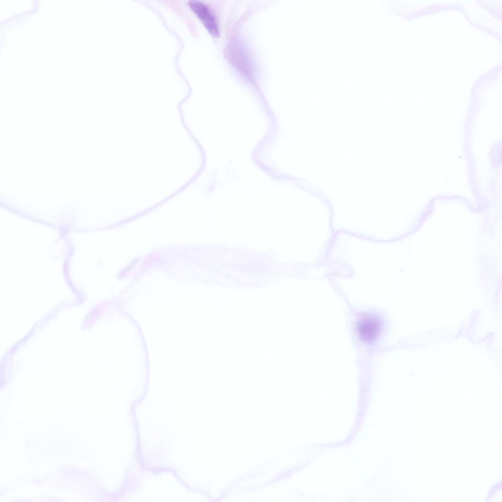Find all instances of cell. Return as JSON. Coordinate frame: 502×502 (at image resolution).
Listing matches in <instances>:
<instances>
[{
    "mask_svg": "<svg viewBox=\"0 0 502 502\" xmlns=\"http://www.w3.org/2000/svg\"><path fill=\"white\" fill-rule=\"evenodd\" d=\"M189 4L209 31L215 36L220 34L217 20L206 4L200 0H191Z\"/></svg>",
    "mask_w": 502,
    "mask_h": 502,
    "instance_id": "obj_1",
    "label": "cell"
},
{
    "mask_svg": "<svg viewBox=\"0 0 502 502\" xmlns=\"http://www.w3.org/2000/svg\"><path fill=\"white\" fill-rule=\"evenodd\" d=\"M381 324L373 316H366L359 323L358 329L361 338L367 341L374 340L379 331Z\"/></svg>",
    "mask_w": 502,
    "mask_h": 502,
    "instance_id": "obj_2",
    "label": "cell"
}]
</instances>
